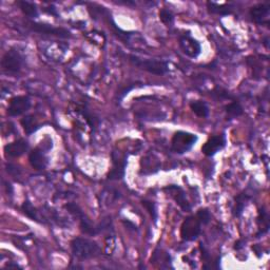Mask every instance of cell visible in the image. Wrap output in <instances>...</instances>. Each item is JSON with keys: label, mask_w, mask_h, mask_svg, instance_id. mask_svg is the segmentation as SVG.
Returning <instances> with one entry per match:
<instances>
[{"label": "cell", "mask_w": 270, "mask_h": 270, "mask_svg": "<svg viewBox=\"0 0 270 270\" xmlns=\"http://www.w3.org/2000/svg\"><path fill=\"white\" fill-rule=\"evenodd\" d=\"M70 245L73 256L79 260L95 259L101 254V247L93 239L75 237L72 239Z\"/></svg>", "instance_id": "obj_1"}, {"label": "cell", "mask_w": 270, "mask_h": 270, "mask_svg": "<svg viewBox=\"0 0 270 270\" xmlns=\"http://www.w3.org/2000/svg\"><path fill=\"white\" fill-rule=\"evenodd\" d=\"M128 61L138 69L144 70L148 73L154 75H166L169 73V63L163 59H148V58H140L136 55L130 54L128 55Z\"/></svg>", "instance_id": "obj_2"}, {"label": "cell", "mask_w": 270, "mask_h": 270, "mask_svg": "<svg viewBox=\"0 0 270 270\" xmlns=\"http://www.w3.org/2000/svg\"><path fill=\"white\" fill-rule=\"evenodd\" d=\"M26 64V58L21 52L16 48H11L5 52L1 59L2 71L12 76L18 75Z\"/></svg>", "instance_id": "obj_3"}, {"label": "cell", "mask_w": 270, "mask_h": 270, "mask_svg": "<svg viewBox=\"0 0 270 270\" xmlns=\"http://www.w3.org/2000/svg\"><path fill=\"white\" fill-rule=\"evenodd\" d=\"M199 140L197 134L187 131H177L171 140V150L176 154H185L196 146Z\"/></svg>", "instance_id": "obj_4"}, {"label": "cell", "mask_w": 270, "mask_h": 270, "mask_svg": "<svg viewBox=\"0 0 270 270\" xmlns=\"http://www.w3.org/2000/svg\"><path fill=\"white\" fill-rule=\"evenodd\" d=\"M65 208L68 210V212L72 214L75 219H77L79 222V228L82 234H85L90 236H95L99 235V229L97 226L92 223V221L89 219V216L82 211V209L75 202H68Z\"/></svg>", "instance_id": "obj_5"}, {"label": "cell", "mask_w": 270, "mask_h": 270, "mask_svg": "<svg viewBox=\"0 0 270 270\" xmlns=\"http://www.w3.org/2000/svg\"><path fill=\"white\" fill-rule=\"evenodd\" d=\"M202 232V223L197 215L186 217L181 227V236L183 241L193 242L200 236Z\"/></svg>", "instance_id": "obj_6"}, {"label": "cell", "mask_w": 270, "mask_h": 270, "mask_svg": "<svg viewBox=\"0 0 270 270\" xmlns=\"http://www.w3.org/2000/svg\"><path fill=\"white\" fill-rule=\"evenodd\" d=\"M128 156L123 155L121 152H112V169L108 173V179L110 181H121L125 177V171Z\"/></svg>", "instance_id": "obj_7"}, {"label": "cell", "mask_w": 270, "mask_h": 270, "mask_svg": "<svg viewBox=\"0 0 270 270\" xmlns=\"http://www.w3.org/2000/svg\"><path fill=\"white\" fill-rule=\"evenodd\" d=\"M29 28L32 30L33 32L38 34H44V35H51L56 36L59 38H71L72 35L69 30L65 28H56L52 25L42 24V22H30Z\"/></svg>", "instance_id": "obj_8"}, {"label": "cell", "mask_w": 270, "mask_h": 270, "mask_svg": "<svg viewBox=\"0 0 270 270\" xmlns=\"http://www.w3.org/2000/svg\"><path fill=\"white\" fill-rule=\"evenodd\" d=\"M178 44L183 53L190 58H197L202 53V46L196 38L190 35V33H185L179 36Z\"/></svg>", "instance_id": "obj_9"}, {"label": "cell", "mask_w": 270, "mask_h": 270, "mask_svg": "<svg viewBox=\"0 0 270 270\" xmlns=\"http://www.w3.org/2000/svg\"><path fill=\"white\" fill-rule=\"evenodd\" d=\"M31 108V100L27 95H19L11 99L6 113L11 117H16L25 114Z\"/></svg>", "instance_id": "obj_10"}, {"label": "cell", "mask_w": 270, "mask_h": 270, "mask_svg": "<svg viewBox=\"0 0 270 270\" xmlns=\"http://www.w3.org/2000/svg\"><path fill=\"white\" fill-rule=\"evenodd\" d=\"M226 144H227L226 135H225L224 133L219 135H213V136L209 137L205 144L202 145V152L208 157H212L217 152H220L221 150H223L225 147H226Z\"/></svg>", "instance_id": "obj_11"}, {"label": "cell", "mask_w": 270, "mask_h": 270, "mask_svg": "<svg viewBox=\"0 0 270 270\" xmlns=\"http://www.w3.org/2000/svg\"><path fill=\"white\" fill-rule=\"evenodd\" d=\"M165 191H169L171 198L173 199L176 202V205L181 208L183 211L185 212H189L191 211L192 206L190 204V202L188 201L186 197V192L182 187H179L177 185H169L167 187H165Z\"/></svg>", "instance_id": "obj_12"}, {"label": "cell", "mask_w": 270, "mask_h": 270, "mask_svg": "<svg viewBox=\"0 0 270 270\" xmlns=\"http://www.w3.org/2000/svg\"><path fill=\"white\" fill-rule=\"evenodd\" d=\"M30 148L29 142L25 139H17L4 146V155L6 159H17L28 152Z\"/></svg>", "instance_id": "obj_13"}, {"label": "cell", "mask_w": 270, "mask_h": 270, "mask_svg": "<svg viewBox=\"0 0 270 270\" xmlns=\"http://www.w3.org/2000/svg\"><path fill=\"white\" fill-rule=\"evenodd\" d=\"M269 12H270L269 3H259L251 7L249 11V15L254 24L265 25V24H268Z\"/></svg>", "instance_id": "obj_14"}, {"label": "cell", "mask_w": 270, "mask_h": 270, "mask_svg": "<svg viewBox=\"0 0 270 270\" xmlns=\"http://www.w3.org/2000/svg\"><path fill=\"white\" fill-rule=\"evenodd\" d=\"M29 162L30 165L35 169V170H44L48 166L49 160L46 155L44 150L40 147H37L34 150H32L29 154Z\"/></svg>", "instance_id": "obj_15"}, {"label": "cell", "mask_w": 270, "mask_h": 270, "mask_svg": "<svg viewBox=\"0 0 270 270\" xmlns=\"http://www.w3.org/2000/svg\"><path fill=\"white\" fill-rule=\"evenodd\" d=\"M150 262L153 265L159 266L162 269L173 268V266H172V258L170 254L167 251H164L160 248L155 249L151 259H150Z\"/></svg>", "instance_id": "obj_16"}, {"label": "cell", "mask_w": 270, "mask_h": 270, "mask_svg": "<svg viewBox=\"0 0 270 270\" xmlns=\"http://www.w3.org/2000/svg\"><path fill=\"white\" fill-rule=\"evenodd\" d=\"M154 156L148 155L146 157H142L140 162V174L142 175H149L156 173L157 171L161 169V163L156 159V161H153Z\"/></svg>", "instance_id": "obj_17"}, {"label": "cell", "mask_w": 270, "mask_h": 270, "mask_svg": "<svg viewBox=\"0 0 270 270\" xmlns=\"http://www.w3.org/2000/svg\"><path fill=\"white\" fill-rule=\"evenodd\" d=\"M258 232H257V237L260 238L264 236L266 234H268L269 228H270V220H269V214L266 211L264 207L260 208L259 210V215H258Z\"/></svg>", "instance_id": "obj_18"}, {"label": "cell", "mask_w": 270, "mask_h": 270, "mask_svg": "<svg viewBox=\"0 0 270 270\" xmlns=\"http://www.w3.org/2000/svg\"><path fill=\"white\" fill-rule=\"evenodd\" d=\"M207 9H208V12L211 14L220 15V16H227V15H231L232 13H234L235 7L230 3L219 4L213 1H208Z\"/></svg>", "instance_id": "obj_19"}, {"label": "cell", "mask_w": 270, "mask_h": 270, "mask_svg": "<svg viewBox=\"0 0 270 270\" xmlns=\"http://www.w3.org/2000/svg\"><path fill=\"white\" fill-rule=\"evenodd\" d=\"M249 200H250V197L245 192L237 194V196L235 198V207L234 209H232V214H234L235 217L242 216Z\"/></svg>", "instance_id": "obj_20"}, {"label": "cell", "mask_w": 270, "mask_h": 270, "mask_svg": "<svg viewBox=\"0 0 270 270\" xmlns=\"http://www.w3.org/2000/svg\"><path fill=\"white\" fill-rule=\"evenodd\" d=\"M16 3L19 6L20 11L24 13L28 18L35 19L39 16V10L34 2L26 1V0H19Z\"/></svg>", "instance_id": "obj_21"}, {"label": "cell", "mask_w": 270, "mask_h": 270, "mask_svg": "<svg viewBox=\"0 0 270 270\" xmlns=\"http://www.w3.org/2000/svg\"><path fill=\"white\" fill-rule=\"evenodd\" d=\"M21 210H22V212H24L26 214V216H28L30 220L41 224V221H40L41 217L39 215V211L32 205V202H30L29 200H26L24 202V204H22V206H21Z\"/></svg>", "instance_id": "obj_22"}, {"label": "cell", "mask_w": 270, "mask_h": 270, "mask_svg": "<svg viewBox=\"0 0 270 270\" xmlns=\"http://www.w3.org/2000/svg\"><path fill=\"white\" fill-rule=\"evenodd\" d=\"M21 126L24 127V130L27 135H31L35 133L37 130L40 129V125L37 123L35 117L33 115H27L20 121Z\"/></svg>", "instance_id": "obj_23"}, {"label": "cell", "mask_w": 270, "mask_h": 270, "mask_svg": "<svg viewBox=\"0 0 270 270\" xmlns=\"http://www.w3.org/2000/svg\"><path fill=\"white\" fill-rule=\"evenodd\" d=\"M225 111H226L227 119H235L244 114V108L242 107L241 102L237 101H234L232 102L228 103L227 106L225 107Z\"/></svg>", "instance_id": "obj_24"}, {"label": "cell", "mask_w": 270, "mask_h": 270, "mask_svg": "<svg viewBox=\"0 0 270 270\" xmlns=\"http://www.w3.org/2000/svg\"><path fill=\"white\" fill-rule=\"evenodd\" d=\"M190 109L199 117L206 118L209 116V107L204 101H193L190 102Z\"/></svg>", "instance_id": "obj_25"}, {"label": "cell", "mask_w": 270, "mask_h": 270, "mask_svg": "<svg viewBox=\"0 0 270 270\" xmlns=\"http://www.w3.org/2000/svg\"><path fill=\"white\" fill-rule=\"evenodd\" d=\"M78 111L80 112V113L84 115L87 119V123L91 126V128H96L97 126V122H99V119H97V117L92 113L91 111H90L86 106H80L78 108Z\"/></svg>", "instance_id": "obj_26"}, {"label": "cell", "mask_w": 270, "mask_h": 270, "mask_svg": "<svg viewBox=\"0 0 270 270\" xmlns=\"http://www.w3.org/2000/svg\"><path fill=\"white\" fill-rule=\"evenodd\" d=\"M141 205L145 207V209L147 210L148 213L151 215L154 224H156L157 220H159V213H157V209H156L155 202H151V201L144 200V201H141Z\"/></svg>", "instance_id": "obj_27"}, {"label": "cell", "mask_w": 270, "mask_h": 270, "mask_svg": "<svg viewBox=\"0 0 270 270\" xmlns=\"http://www.w3.org/2000/svg\"><path fill=\"white\" fill-rule=\"evenodd\" d=\"M160 19L164 25L170 27L174 22V14L169 9H162L160 11Z\"/></svg>", "instance_id": "obj_28"}, {"label": "cell", "mask_w": 270, "mask_h": 270, "mask_svg": "<svg viewBox=\"0 0 270 270\" xmlns=\"http://www.w3.org/2000/svg\"><path fill=\"white\" fill-rule=\"evenodd\" d=\"M197 217L202 223V225H208L210 222H211V213H210L209 210L207 208H201L199 209V211L197 212Z\"/></svg>", "instance_id": "obj_29"}, {"label": "cell", "mask_w": 270, "mask_h": 270, "mask_svg": "<svg viewBox=\"0 0 270 270\" xmlns=\"http://www.w3.org/2000/svg\"><path fill=\"white\" fill-rule=\"evenodd\" d=\"M210 95H211L215 100H228V99L231 100L232 99V96L229 94V92L226 91V90L219 89V88L213 90Z\"/></svg>", "instance_id": "obj_30"}, {"label": "cell", "mask_w": 270, "mask_h": 270, "mask_svg": "<svg viewBox=\"0 0 270 270\" xmlns=\"http://www.w3.org/2000/svg\"><path fill=\"white\" fill-rule=\"evenodd\" d=\"M6 171H7V173L14 177H19L21 174V170L19 169V167H17L16 165H14V164H7Z\"/></svg>", "instance_id": "obj_31"}, {"label": "cell", "mask_w": 270, "mask_h": 270, "mask_svg": "<svg viewBox=\"0 0 270 270\" xmlns=\"http://www.w3.org/2000/svg\"><path fill=\"white\" fill-rule=\"evenodd\" d=\"M42 11L46 14H48V15H52V16L58 17V12H57V9L54 5H50L48 7H44V9H42Z\"/></svg>", "instance_id": "obj_32"}, {"label": "cell", "mask_w": 270, "mask_h": 270, "mask_svg": "<svg viewBox=\"0 0 270 270\" xmlns=\"http://www.w3.org/2000/svg\"><path fill=\"white\" fill-rule=\"evenodd\" d=\"M3 184H4V188H5V191H6V193L7 194H9V196H13V193H14V188H13V186H12V184L10 183V182H3Z\"/></svg>", "instance_id": "obj_33"}, {"label": "cell", "mask_w": 270, "mask_h": 270, "mask_svg": "<svg viewBox=\"0 0 270 270\" xmlns=\"http://www.w3.org/2000/svg\"><path fill=\"white\" fill-rule=\"evenodd\" d=\"M124 224L126 225V227L128 228V230H132V231H137V230H138L136 225L133 224V223H131V222H129V221H127V222L124 221Z\"/></svg>", "instance_id": "obj_34"}, {"label": "cell", "mask_w": 270, "mask_h": 270, "mask_svg": "<svg viewBox=\"0 0 270 270\" xmlns=\"http://www.w3.org/2000/svg\"><path fill=\"white\" fill-rule=\"evenodd\" d=\"M243 248H244V241L243 239H237V241L235 243V249L238 251Z\"/></svg>", "instance_id": "obj_35"}, {"label": "cell", "mask_w": 270, "mask_h": 270, "mask_svg": "<svg viewBox=\"0 0 270 270\" xmlns=\"http://www.w3.org/2000/svg\"><path fill=\"white\" fill-rule=\"evenodd\" d=\"M252 249H253V251L254 252H256L257 253V256H258V258H261L262 257V247L260 246V245H253L252 246Z\"/></svg>", "instance_id": "obj_36"}]
</instances>
